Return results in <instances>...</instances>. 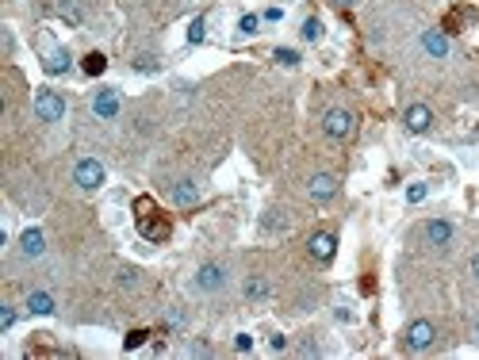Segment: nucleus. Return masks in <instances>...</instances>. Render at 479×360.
Returning a JSON list of instances; mask_svg holds the SVG:
<instances>
[{
  "label": "nucleus",
  "instance_id": "26",
  "mask_svg": "<svg viewBox=\"0 0 479 360\" xmlns=\"http://www.w3.org/2000/svg\"><path fill=\"white\" fill-rule=\"evenodd\" d=\"M234 349H238V352H249V349H253V337H249V334H238V337H234Z\"/></svg>",
  "mask_w": 479,
  "mask_h": 360
},
{
  "label": "nucleus",
  "instance_id": "22",
  "mask_svg": "<svg viewBox=\"0 0 479 360\" xmlns=\"http://www.w3.org/2000/svg\"><path fill=\"white\" fill-rule=\"evenodd\" d=\"M276 62H280V66H299V54H296V50H288V46H280V50H276Z\"/></svg>",
  "mask_w": 479,
  "mask_h": 360
},
{
  "label": "nucleus",
  "instance_id": "10",
  "mask_svg": "<svg viewBox=\"0 0 479 360\" xmlns=\"http://www.w3.org/2000/svg\"><path fill=\"white\" fill-rule=\"evenodd\" d=\"M422 50L430 57H449V35L445 31H422Z\"/></svg>",
  "mask_w": 479,
  "mask_h": 360
},
{
  "label": "nucleus",
  "instance_id": "25",
  "mask_svg": "<svg viewBox=\"0 0 479 360\" xmlns=\"http://www.w3.org/2000/svg\"><path fill=\"white\" fill-rule=\"evenodd\" d=\"M406 199H410V204H422V199H426V184H410V188H406Z\"/></svg>",
  "mask_w": 479,
  "mask_h": 360
},
{
  "label": "nucleus",
  "instance_id": "15",
  "mask_svg": "<svg viewBox=\"0 0 479 360\" xmlns=\"http://www.w3.org/2000/svg\"><path fill=\"white\" fill-rule=\"evenodd\" d=\"M81 69H84L89 77H100L104 69H108V57L100 54V50H89V54L81 57Z\"/></svg>",
  "mask_w": 479,
  "mask_h": 360
},
{
  "label": "nucleus",
  "instance_id": "7",
  "mask_svg": "<svg viewBox=\"0 0 479 360\" xmlns=\"http://www.w3.org/2000/svg\"><path fill=\"white\" fill-rule=\"evenodd\" d=\"M196 287L199 291H223L226 287V269L223 264H204V269L196 272Z\"/></svg>",
  "mask_w": 479,
  "mask_h": 360
},
{
  "label": "nucleus",
  "instance_id": "20",
  "mask_svg": "<svg viewBox=\"0 0 479 360\" xmlns=\"http://www.w3.org/2000/svg\"><path fill=\"white\" fill-rule=\"evenodd\" d=\"M204 35H207V19L196 16V19H192V27H188V42H204Z\"/></svg>",
  "mask_w": 479,
  "mask_h": 360
},
{
  "label": "nucleus",
  "instance_id": "33",
  "mask_svg": "<svg viewBox=\"0 0 479 360\" xmlns=\"http://www.w3.org/2000/svg\"><path fill=\"white\" fill-rule=\"evenodd\" d=\"M476 337H479V322H476Z\"/></svg>",
  "mask_w": 479,
  "mask_h": 360
},
{
  "label": "nucleus",
  "instance_id": "30",
  "mask_svg": "<svg viewBox=\"0 0 479 360\" xmlns=\"http://www.w3.org/2000/svg\"><path fill=\"white\" fill-rule=\"evenodd\" d=\"M119 284H127V287H134V269H127L123 276H119Z\"/></svg>",
  "mask_w": 479,
  "mask_h": 360
},
{
  "label": "nucleus",
  "instance_id": "24",
  "mask_svg": "<svg viewBox=\"0 0 479 360\" xmlns=\"http://www.w3.org/2000/svg\"><path fill=\"white\" fill-rule=\"evenodd\" d=\"M12 326H16V311H12V307H4V311H0V330L8 334Z\"/></svg>",
  "mask_w": 479,
  "mask_h": 360
},
{
  "label": "nucleus",
  "instance_id": "3",
  "mask_svg": "<svg viewBox=\"0 0 479 360\" xmlns=\"http://www.w3.org/2000/svg\"><path fill=\"white\" fill-rule=\"evenodd\" d=\"M35 115H39L42 123H62V115H66V100H62L58 92L42 89L39 96H35Z\"/></svg>",
  "mask_w": 479,
  "mask_h": 360
},
{
  "label": "nucleus",
  "instance_id": "19",
  "mask_svg": "<svg viewBox=\"0 0 479 360\" xmlns=\"http://www.w3.org/2000/svg\"><path fill=\"white\" fill-rule=\"evenodd\" d=\"M299 35H303L307 42H318L323 39V24H318V19H303V31Z\"/></svg>",
  "mask_w": 479,
  "mask_h": 360
},
{
  "label": "nucleus",
  "instance_id": "8",
  "mask_svg": "<svg viewBox=\"0 0 479 360\" xmlns=\"http://www.w3.org/2000/svg\"><path fill=\"white\" fill-rule=\"evenodd\" d=\"M92 115H100V119H116L119 115V92L116 89H104L92 96Z\"/></svg>",
  "mask_w": 479,
  "mask_h": 360
},
{
  "label": "nucleus",
  "instance_id": "1",
  "mask_svg": "<svg viewBox=\"0 0 479 360\" xmlns=\"http://www.w3.org/2000/svg\"><path fill=\"white\" fill-rule=\"evenodd\" d=\"M323 131L330 134V138H338V142L353 138V131H356L353 111H345V107H330V111H326V119H323Z\"/></svg>",
  "mask_w": 479,
  "mask_h": 360
},
{
  "label": "nucleus",
  "instance_id": "21",
  "mask_svg": "<svg viewBox=\"0 0 479 360\" xmlns=\"http://www.w3.org/2000/svg\"><path fill=\"white\" fill-rule=\"evenodd\" d=\"M257 27H261V16H242L238 19V31L242 35H257Z\"/></svg>",
  "mask_w": 479,
  "mask_h": 360
},
{
  "label": "nucleus",
  "instance_id": "16",
  "mask_svg": "<svg viewBox=\"0 0 479 360\" xmlns=\"http://www.w3.org/2000/svg\"><path fill=\"white\" fill-rule=\"evenodd\" d=\"M173 199H177L181 207H188V204H196V199H199V188L192 184V180H181V184L173 188Z\"/></svg>",
  "mask_w": 479,
  "mask_h": 360
},
{
  "label": "nucleus",
  "instance_id": "31",
  "mask_svg": "<svg viewBox=\"0 0 479 360\" xmlns=\"http://www.w3.org/2000/svg\"><path fill=\"white\" fill-rule=\"evenodd\" d=\"M471 276H476V280H479V253H476V257H471Z\"/></svg>",
  "mask_w": 479,
  "mask_h": 360
},
{
  "label": "nucleus",
  "instance_id": "29",
  "mask_svg": "<svg viewBox=\"0 0 479 360\" xmlns=\"http://www.w3.org/2000/svg\"><path fill=\"white\" fill-rule=\"evenodd\" d=\"M138 69H142V73H150V69H157V62H154V57H138Z\"/></svg>",
  "mask_w": 479,
  "mask_h": 360
},
{
  "label": "nucleus",
  "instance_id": "18",
  "mask_svg": "<svg viewBox=\"0 0 479 360\" xmlns=\"http://www.w3.org/2000/svg\"><path fill=\"white\" fill-rule=\"evenodd\" d=\"M58 16L66 19V24H81L84 12H81V4H77V0H62V4H58Z\"/></svg>",
  "mask_w": 479,
  "mask_h": 360
},
{
  "label": "nucleus",
  "instance_id": "23",
  "mask_svg": "<svg viewBox=\"0 0 479 360\" xmlns=\"http://www.w3.org/2000/svg\"><path fill=\"white\" fill-rule=\"evenodd\" d=\"M146 337H150V334H146V330H134V334H127V341H123V349H138V345H142V341H146Z\"/></svg>",
  "mask_w": 479,
  "mask_h": 360
},
{
  "label": "nucleus",
  "instance_id": "6",
  "mask_svg": "<svg viewBox=\"0 0 479 360\" xmlns=\"http://www.w3.org/2000/svg\"><path fill=\"white\" fill-rule=\"evenodd\" d=\"M403 123H406V131H410V134H426L433 127V111L426 104H410V107H406V115H403Z\"/></svg>",
  "mask_w": 479,
  "mask_h": 360
},
{
  "label": "nucleus",
  "instance_id": "14",
  "mask_svg": "<svg viewBox=\"0 0 479 360\" xmlns=\"http://www.w3.org/2000/svg\"><path fill=\"white\" fill-rule=\"evenodd\" d=\"M27 311L46 318V314H54V299H50L46 291H31V295H27Z\"/></svg>",
  "mask_w": 479,
  "mask_h": 360
},
{
  "label": "nucleus",
  "instance_id": "5",
  "mask_svg": "<svg viewBox=\"0 0 479 360\" xmlns=\"http://www.w3.org/2000/svg\"><path fill=\"white\" fill-rule=\"evenodd\" d=\"M307 196H311L314 204L334 199V196H338V177H334V172H314L311 184H307Z\"/></svg>",
  "mask_w": 479,
  "mask_h": 360
},
{
  "label": "nucleus",
  "instance_id": "9",
  "mask_svg": "<svg viewBox=\"0 0 479 360\" xmlns=\"http://www.w3.org/2000/svg\"><path fill=\"white\" fill-rule=\"evenodd\" d=\"M307 249H311V257H318V261H334V253H338V237L334 234H314L311 242H307Z\"/></svg>",
  "mask_w": 479,
  "mask_h": 360
},
{
  "label": "nucleus",
  "instance_id": "17",
  "mask_svg": "<svg viewBox=\"0 0 479 360\" xmlns=\"http://www.w3.org/2000/svg\"><path fill=\"white\" fill-rule=\"evenodd\" d=\"M242 291H246V299H264V295H269V280H264V276H249L246 284H242Z\"/></svg>",
  "mask_w": 479,
  "mask_h": 360
},
{
  "label": "nucleus",
  "instance_id": "11",
  "mask_svg": "<svg viewBox=\"0 0 479 360\" xmlns=\"http://www.w3.org/2000/svg\"><path fill=\"white\" fill-rule=\"evenodd\" d=\"M426 242H430V246H449V242H453V226H449L445 219H430L426 222Z\"/></svg>",
  "mask_w": 479,
  "mask_h": 360
},
{
  "label": "nucleus",
  "instance_id": "4",
  "mask_svg": "<svg viewBox=\"0 0 479 360\" xmlns=\"http://www.w3.org/2000/svg\"><path fill=\"white\" fill-rule=\"evenodd\" d=\"M433 341H437V330H433V322H426V318L410 322V330H406V349H410V352H426Z\"/></svg>",
  "mask_w": 479,
  "mask_h": 360
},
{
  "label": "nucleus",
  "instance_id": "13",
  "mask_svg": "<svg viewBox=\"0 0 479 360\" xmlns=\"http://www.w3.org/2000/svg\"><path fill=\"white\" fill-rule=\"evenodd\" d=\"M42 69H46V73H66V69H69V50H66V46L50 50L46 62H42Z\"/></svg>",
  "mask_w": 479,
  "mask_h": 360
},
{
  "label": "nucleus",
  "instance_id": "28",
  "mask_svg": "<svg viewBox=\"0 0 479 360\" xmlns=\"http://www.w3.org/2000/svg\"><path fill=\"white\" fill-rule=\"evenodd\" d=\"M264 19H269V24H280V19H284V8H264Z\"/></svg>",
  "mask_w": 479,
  "mask_h": 360
},
{
  "label": "nucleus",
  "instance_id": "2",
  "mask_svg": "<svg viewBox=\"0 0 479 360\" xmlns=\"http://www.w3.org/2000/svg\"><path fill=\"white\" fill-rule=\"evenodd\" d=\"M73 184L81 192H96L100 184H104V165H100L96 157H81L73 169Z\"/></svg>",
  "mask_w": 479,
  "mask_h": 360
},
{
  "label": "nucleus",
  "instance_id": "27",
  "mask_svg": "<svg viewBox=\"0 0 479 360\" xmlns=\"http://www.w3.org/2000/svg\"><path fill=\"white\" fill-rule=\"evenodd\" d=\"M269 349H273V352H284V349H288V337H280V334L269 337Z\"/></svg>",
  "mask_w": 479,
  "mask_h": 360
},
{
  "label": "nucleus",
  "instance_id": "12",
  "mask_svg": "<svg viewBox=\"0 0 479 360\" xmlns=\"http://www.w3.org/2000/svg\"><path fill=\"white\" fill-rule=\"evenodd\" d=\"M42 249H46L42 230H24V237H19V253L24 257H42Z\"/></svg>",
  "mask_w": 479,
  "mask_h": 360
},
{
  "label": "nucleus",
  "instance_id": "32",
  "mask_svg": "<svg viewBox=\"0 0 479 360\" xmlns=\"http://www.w3.org/2000/svg\"><path fill=\"white\" fill-rule=\"evenodd\" d=\"M334 4H338V8H349V4H353V0H334Z\"/></svg>",
  "mask_w": 479,
  "mask_h": 360
}]
</instances>
